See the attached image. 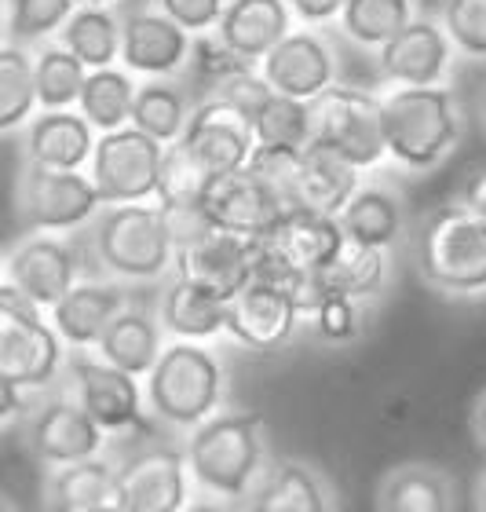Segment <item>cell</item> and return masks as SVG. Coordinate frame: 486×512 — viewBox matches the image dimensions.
Listing matches in <instances>:
<instances>
[{
    "mask_svg": "<svg viewBox=\"0 0 486 512\" xmlns=\"http://www.w3.org/2000/svg\"><path fill=\"white\" fill-rule=\"evenodd\" d=\"M362 187V172L333 154L322 143H307L304 161H300V194H296V209H315V213L340 216V209L351 202V194Z\"/></svg>",
    "mask_w": 486,
    "mask_h": 512,
    "instance_id": "29",
    "label": "cell"
},
{
    "mask_svg": "<svg viewBox=\"0 0 486 512\" xmlns=\"http://www.w3.org/2000/svg\"><path fill=\"white\" fill-rule=\"evenodd\" d=\"M99 209L103 198L88 172L44 169L22 161L15 180V213L26 235H74L96 220Z\"/></svg>",
    "mask_w": 486,
    "mask_h": 512,
    "instance_id": "6",
    "label": "cell"
},
{
    "mask_svg": "<svg viewBox=\"0 0 486 512\" xmlns=\"http://www.w3.org/2000/svg\"><path fill=\"white\" fill-rule=\"evenodd\" d=\"M300 161H304V147H267V143H256L249 161H245V169L256 172L278 194V202L286 205V209H296Z\"/></svg>",
    "mask_w": 486,
    "mask_h": 512,
    "instance_id": "43",
    "label": "cell"
},
{
    "mask_svg": "<svg viewBox=\"0 0 486 512\" xmlns=\"http://www.w3.org/2000/svg\"><path fill=\"white\" fill-rule=\"evenodd\" d=\"M293 30V11L286 0H227L220 15L216 37L231 48L238 59L260 66L271 48Z\"/></svg>",
    "mask_w": 486,
    "mask_h": 512,
    "instance_id": "25",
    "label": "cell"
},
{
    "mask_svg": "<svg viewBox=\"0 0 486 512\" xmlns=\"http://www.w3.org/2000/svg\"><path fill=\"white\" fill-rule=\"evenodd\" d=\"M117 465L103 454L85 461H70L48 472L41 505L44 512H88L92 505L114 502Z\"/></svg>",
    "mask_w": 486,
    "mask_h": 512,
    "instance_id": "31",
    "label": "cell"
},
{
    "mask_svg": "<svg viewBox=\"0 0 486 512\" xmlns=\"http://www.w3.org/2000/svg\"><path fill=\"white\" fill-rule=\"evenodd\" d=\"M183 454L201 491L220 502H242L271 461L264 417L256 410H220L187 432Z\"/></svg>",
    "mask_w": 486,
    "mask_h": 512,
    "instance_id": "3",
    "label": "cell"
},
{
    "mask_svg": "<svg viewBox=\"0 0 486 512\" xmlns=\"http://www.w3.org/2000/svg\"><path fill=\"white\" fill-rule=\"evenodd\" d=\"M183 512H227V505L220 502V498H201V502H187V509Z\"/></svg>",
    "mask_w": 486,
    "mask_h": 512,
    "instance_id": "52",
    "label": "cell"
},
{
    "mask_svg": "<svg viewBox=\"0 0 486 512\" xmlns=\"http://www.w3.org/2000/svg\"><path fill=\"white\" fill-rule=\"evenodd\" d=\"M326 293H344L355 300L381 297L388 286V249H370L344 238V246L322 271H315Z\"/></svg>",
    "mask_w": 486,
    "mask_h": 512,
    "instance_id": "34",
    "label": "cell"
},
{
    "mask_svg": "<svg viewBox=\"0 0 486 512\" xmlns=\"http://www.w3.org/2000/svg\"><path fill=\"white\" fill-rule=\"evenodd\" d=\"M81 4H99V8H117L121 0H81Z\"/></svg>",
    "mask_w": 486,
    "mask_h": 512,
    "instance_id": "57",
    "label": "cell"
},
{
    "mask_svg": "<svg viewBox=\"0 0 486 512\" xmlns=\"http://www.w3.org/2000/svg\"><path fill=\"white\" fill-rule=\"evenodd\" d=\"M476 512H486V476L479 480V487H476Z\"/></svg>",
    "mask_w": 486,
    "mask_h": 512,
    "instance_id": "55",
    "label": "cell"
},
{
    "mask_svg": "<svg viewBox=\"0 0 486 512\" xmlns=\"http://www.w3.org/2000/svg\"><path fill=\"white\" fill-rule=\"evenodd\" d=\"M476 118H479V132H483V136H486V88H483V96H479Z\"/></svg>",
    "mask_w": 486,
    "mask_h": 512,
    "instance_id": "53",
    "label": "cell"
},
{
    "mask_svg": "<svg viewBox=\"0 0 486 512\" xmlns=\"http://www.w3.org/2000/svg\"><path fill=\"white\" fill-rule=\"evenodd\" d=\"M446 37L472 63H486V0H439V15Z\"/></svg>",
    "mask_w": 486,
    "mask_h": 512,
    "instance_id": "42",
    "label": "cell"
},
{
    "mask_svg": "<svg viewBox=\"0 0 486 512\" xmlns=\"http://www.w3.org/2000/svg\"><path fill=\"white\" fill-rule=\"evenodd\" d=\"M245 66H253V63L238 59V55H234L231 48L216 37V33H201V37H194L191 63H187L183 74H191L194 85H201L205 88V96H209L220 81H227V77L238 74V70H245Z\"/></svg>",
    "mask_w": 486,
    "mask_h": 512,
    "instance_id": "45",
    "label": "cell"
},
{
    "mask_svg": "<svg viewBox=\"0 0 486 512\" xmlns=\"http://www.w3.org/2000/svg\"><path fill=\"white\" fill-rule=\"evenodd\" d=\"M227 395V370L220 355L201 341H172L143 377V399L158 425L191 432L220 414Z\"/></svg>",
    "mask_w": 486,
    "mask_h": 512,
    "instance_id": "4",
    "label": "cell"
},
{
    "mask_svg": "<svg viewBox=\"0 0 486 512\" xmlns=\"http://www.w3.org/2000/svg\"><path fill=\"white\" fill-rule=\"evenodd\" d=\"M454 59L457 48L446 37L443 22L432 15H417L388 44L377 48V74L395 88L446 85L454 74Z\"/></svg>",
    "mask_w": 486,
    "mask_h": 512,
    "instance_id": "13",
    "label": "cell"
},
{
    "mask_svg": "<svg viewBox=\"0 0 486 512\" xmlns=\"http://www.w3.org/2000/svg\"><path fill=\"white\" fill-rule=\"evenodd\" d=\"M417 275L443 297H486V220L446 202L417 231Z\"/></svg>",
    "mask_w": 486,
    "mask_h": 512,
    "instance_id": "5",
    "label": "cell"
},
{
    "mask_svg": "<svg viewBox=\"0 0 486 512\" xmlns=\"http://www.w3.org/2000/svg\"><path fill=\"white\" fill-rule=\"evenodd\" d=\"M0 512H11V505H8V498H4V494H0Z\"/></svg>",
    "mask_w": 486,
    "mask_h": 512,
    "instance_id": "58",
    "label": "cell"
},
{
    "mask_svg": "<svg viewBox=\"0 0 486 512\" xmlns=\"http://www.w3.org/2000/svg\"><path fill=\"white\" fill-rule=\"evenodd\" d=\"M158 322L172 341H212L227 333V300L201 289L191 278L176 275L158 297Z\"/></svg>",
    "mask_w": 486,
    "mask_h": 512,
    "instance_id": "26",
    "label": "cell"
},
{
    "mask_svg": "<svg viewBox=\"0 0 486 512\" xmlns=\"http://www.w3.org/2000/svg\"><path fill=\"white\" fill-rule=\"evenodd\" d=\"M0 282H4V275H0Z\"/></svg>",
    "mask_w": 486,
    "mask_h": 512,
    "instance_id": "59",
    "label": "cell"
},
{
    "mask_svg": "<svg viewBox=\"0 0 486 512\" xmlns=\"http://www.w3.org/2000/svg\"><path fill=\"white\" fill-rule=\"evenodd\" d=\"M63 381L66 395L103 428L106 436L147 432L150 421H154L147 410V399H143L139 377L117 370L99 355L92 359V355L77 352L74 359H66Z\"/></svg>",
    "mask_w": 486,
    "mask_h": 512,
    "instance_id": "8",
    "label": "cell"
},
{
    "mask_svg": "<svg viewBox=\"0 0 486 512\" xmlns=\"http://www.w3.org/2000/svg\"><path fill=\"white\" fill-rule=\"evenodd\" d=\"M139 77L128 74L125 66H103V70H88L77 110L96 132H114V128L132 125V103H136Z\"/></svg>",
    "mask_w": 486,
    "mask_h": 512,
    "instance_id": "35",
    "label": "cell"
},
{
    "mask_svg": "<svg viewBox=\"0 0 486 512\" xmlns=\"http://www.w3.org/2000/svg\"><path fill=\"white\" fill-rule=\"evenodd\" d=\"M472 436H476V443L486 450V392L476 399V406H472Z\"/></svg>",
    "mask_w": 486,
    "mask_h": 512,
    "instance_id": "51",
    "label": "cell"
},
{
    "mask_svg": "<svg viewBox=\"0 0 486 512\" xmlns=\"http://www.w3.org/2000/svg\"><path fill=\"white\" fill-rule=\"evenodd\" d=\"M253 136L267 147H307L315 139V110L304 99L271 92V99L253 118Z\"/></svg>",
    "mask_w": 486,
    "mask_h": 512,
    "instance_id": "40",
    "label": "cell"
},
{
    "mask_svg": "<svg viewBox=\"0 0 486 512\" xmlns=\"http://www.w3.org/2000/svg\"><path fill=\"white\" fill-rule=\"evenodd\" d=\"M180 143L194 154L201 169L216 176H227L234 169H245V161L253 154L256 136L253 121L238 114L234 107H227L223 99L205 96L201 103H194L191 121L183 128Z\"/></svg>",
    "mask_w": 486,
    "mask_h": 512,
    "instance_id": "16",
    "label": "cell"
},
{
    "mask_svg": "<svg viewBox=\"0 0 486 512\" xmlns=\"http://www.w3.org/2000/svg\"><path fill=\"white\" fill-rule=\"evenodd\" d=\"M212 176L201 169L194 154L183 147L180 139L165 147L161 154V172H158V198L154 202L165 213H180V209H201V198L209 191Z\"/></svg>",
    "mask_w": 486,
    "mask_h": 512,
    "instance_id": "39",
    "label": "cell"
},
{
    "mask_svg": "<svg viewBox=\"0 0 486 512\" xmlns=\"http://www.w3.org/2000/svg\"><path fill=\"white\" fill-rule=\"evenodd\" d=\"M264 242L286 256L293 267L315 275L344 246V227L337 216L315 213V209H286L282 220L271 227V235H264Z\"/></svg>",
    "mask_w": 486,
    "mask_h": 512,
    "instance_id": "27",
    "label": "cell"
},
{
    "mask_svg": "<svg viewBox=\"0 0 486 512\" xmlns=\"http://www.w3.org/2000/svg\"><path fill=\"white\" fill-rule=\"evenodd\" d=\"M26 414H30L26 417V447L48 469L103 454L106 432L66 392L44 399L37 410H26Z\"/></svg>",
    "mask_w": 486,
    "mask_h": 512,
    "instance_id": "15",
    "label": "cell"
},
{
    "mask_svg": "<svg viewBox=\"0 0 486 512\" xmlns=\"http://www.w3.org/2000/svg\"><path fill=\"white\" fill-rule=\"evenodd\" d=\"M0 275L33 308L52 311L85 278V249L63 235H26L0 260Z\"/></svg>",
    "mask_w": 486,
    "mask_h": 512,
    "instance_id": "11",
    "label": "cell"
},
{
    "mask_svg": "<svg viewBox=\"0 0 486 512\" xmlns=\"http://www.w3.org/2000/svg\"><path fill=\"white\" fill-rule=\"evenodd\" d=\"M457 205H465L468 213H476L486 220V169H476V172H468L465 183L457 187Z\"/></svg>",
    "mask_w": 486,
    "mask_h": 512,
    "instance_id": "50",
    "label": "cell"
},
{
    "mask_svg": "<svg viewBox=\"0 0 486 512\" xmlns=\"http://www.w3.org/2000/svg\"><path fill=\"white\" fill-rule=\"evenodd\" d=\"M245 512H337L326 476L307 461H267L249 494L242 498Z\"/></svg>",
    "mask_w": 486,
    "mask_h": 512,
    "instance_id": "23",
    "label": "cell"
},
{
    "mask_svg": "<svg viewBox=\"0 0 486 512\" xmlns=\"http://www.w3.org/2000/svg\"><path fill=\"white\" fill-rule=\"evenodd\" d=\"M253 256L256 238L231 235L220 227H205L198 238L176 249V275L191 278L201 289L216 293L220 300H231L238 289L253 282Z\"/></svg>",
    "mask_w": 486,
    "mask_h": 512,
    "instance_id": "19",
    "label": "cell"
},
{
    "mask_svg": "<svg viewBox=\"0 0 486 512\" xmlns=\"http://www.w3.org/2000/svg\"><path fill=\"white\" fill-rule=\"evenodd\" d=\"M114 502L125 512H183L191 502V469L183 447H143L117 465Z\"/></svg>",
    "mask_w": 486,
    "mask_h": 512,
    "instance_id": "12",
    "label": "cell"
},
{
    "mask_svg": "<svg viewBox=\"0 0 486 512\" xmlns=\"http://www.w3.org/2000/svg\"><path fill=\"white\" fill-rule=\"evenodd\" d=\"M26 410H30L26 388H22V384H15L11 377L0 374V428L11 425V421H19Z\"/></svg>",
    "mask_w": 486,
    "mask_h": 512,
    "instance_id": "49",
    "label": "cell"
},
{
    "mask_svg": "<svg viewBox=\"0 0 486 512\" xmlns=\"http://www.w3.org/2000/svg\"><path fill=\"white\" fill-rule=\"evenodd\" d=\"M66 370V344L41 308L0 282V374L26 392L52 388Z\"/></svg>",
    "mask_w": 486,
    "mask_h": 512,
    "instance_id": "7",
    "label": "cell"
},
{
    "mask_svg": "<svg viewBox=\"0 0 486 512\" xmlns=\"http://www.w3.org/2000/svg\"><path fill=\"white\" fill-rule=\"evenodd\" d=\"M194 99L176 77H143L132 103V125L158 143H176L191 121Z\"/></svg>",
    "mask_w": 486,
    "mask_h": 512,
    "instance_id": "33",
    "label": "cell"
},
{
    "mask_svg": "<svg viewBox=\"0 0 486 512\" xmlns=\"http://www.w3.org/2000/svg\"><path fill=\"white\" fill-rule=\"evenodd\" d=\"M337 220L344 227V238L370 249H391L406 231L402 198L381 183H362L359 191L351 194V202L340 209Z\"/></svg>",
    "mask_w": 486,
    "mask_h": 512,
    "instance_id": "30",
    "label": "cell"
},
{
    "mask_svg": "<svg viewBox=\"0 0 486 512\" xmlns=\"http://www.w3.org/2000/svg\"><path fill=\"white\" fill-rule=\"evenodd\" d=\"M373 505L377 512H457L454 472L432 461H402L381 476Z\"/></svg>",
    "mask_w": 486,
    "mask_h": 512,
    "instance_id": "24",
    "label": "cell"
},
{
    "mask_svg": "<svg viewBox=\"0 0 486 512\" xmlns=\"http://www.w3.org/2000/svg\"><path fill=\"white\" fill-rule=\"evenodd\" d=\"M304 311L286 289L267 286V282H249L227 300V333L234 341L253 348V352H275L296 333Z\"/></svg>",
    "mask_w": 486,
    "mask_h": 512,
    "instance_id": "20",
    "label": "cell"
},
{
    "mask_svg": "<svg viewBox=\"0 0 486 512\" xmlns=\"http://www.w3.org/2000/svg\"><path fill=\"white\" fill-rule=\"evenodd\" d=\"M271 92H275V88L264 81L260 66H245V70L231 74L227 81H220V85L212 88L209 96L223 99L227 107H234L238 114H245V118L253 121L256 114H260V107H264L267 99H271Z\"/></svg>",
    "mask_w": 486,
    "mask_h": 512,
    "instance_id": "46",
    "label": "cell"
},
{
    "mask_svg": "<svg viewBox=\"0 0 486 512\" xmlns=\"http://www.w3.org/2000/svg\"><path fill=\"white\" fill-rule=\"evenodd\" d=\"M132 304L128 286L117 278H81L52 311L48 322L55 326L59 341L74 352H92L103 330Z\"/></svg>",
    "mask_w": 486,
    "mask_h": 512,
    "instance_id": "21",
    "label": "cell"
},
{
    "mask_svg": "<svg viewBox=\"0 0 486 512\" xmlns=\"http://www.w3.org/2000/svg\"><path fill=\"white\" fill-rule=\"evenodd\" d=\"M311 319V330L322 337L326 344H348L355 341L366 326V315H362V300L344 297V293H326L318 300V308L307 315Z\"/></svg>",
    "mask_w": 486,
    "mask_h": 512,
    "instance_id": "44",
    "label": "cell"
},
{
    "mask_svg": "<svg viewBox=\"0 0 486 512\" xmlns=\"http://www.w3.org/2000/svg\"><path fill=\"white\" fill-rule=\"evenodd\" d=\"M85 260L117 282H158L176 267L169 216L158 202L103 205L85 227Z\"/></svg>",
    "mask_w": 486,
    "mask_h": 512,
    "instance_id": "1",
    "label": "cell"
},
{
    "mask_svg": "<svg viewBox=\"0 0 486 512\" xmlns=\"http://www.w3.org/2000/svg\"><path fill=\"white\" fill-rule=\"evenodd\" d=\"M289 11H293V19H300L304 26H329V22L340 19V11L348 0H286Z\"/></svg>",
    "mask_w": 486,
    "mask_h": 512,
    "instance_id": "48",
    "label": "cell"
},
{
    "mask_svg": "<svg viewBox=\"0 0 486 512\" xmlns=\"http://www.w3.org/2000/svg\"><path fill=\"white\" fill-rule=\"evenodd\" d=\"M0 44H8V8L0 0Z\"/></svg>",
    "mask_w": 486,
    "mask_h": 512,
    "instance_id": "54",
    "label": "cell"
},
{
    "mask_svg": "<svg viewBox=\"0 0 486 512\" xmlns=\"http://www.w3.org/2000/svg\"><path fill=\"white\" fill-rule=\"evenodd\" d=\"M311 110H315V143L351 161L359 172L377 169L388 158L381 96H373L366 88L333 85L318 99H311Z\"/></svg>",
    "mask_w": 486,
    "mask_h": 512,
    "instance_id": "9",
    "label": "cell"
},
{
    "mask_svg": "<svg viewBox=\"0 0 486 512\" xmlns=\"http://www.w3.org/2000/svg\"><path fill=\"white\" fill-rule=\"evenodd\" d=\"M194 37L154 4L121 15V66L136 77H180L191 63Z\"/></svg>",
    "mask_w": 486,
    "mask_h": 512,
    "instance_id": "14",
    "label": "cell"
},
{
    "mask_svg": "<svg viewBox=\"0 0 486 512\" xmlns=\"http://www.w3.org/2000/svg\"><path fill=\"white\" fill-rule=\"evenodd\" d=\"M161 154H165V143L150 139L136 125H125L114 132H99L85 172L96 183L103 205L154 202Z\"/></svg>",
    "mask_w": 486,
    "mask_h": 512,
    "instance_id": "10",
    "label": "cell"
},
{
    "mask_svg": "<svg viewBox=\"0 0 486 512\" xmlns=\"http://www.w3.org/2000/svg\"><path fill=\"white\" fill-rule=\"evenodd\" d=\"M96 128L81 110H37L22 132V161L44 169L85 172L96 150Z\"/></svg>",
    "mask_w": 486,
    "mask_h": 512,
    "instance_id": "22",
    "label": "cell"
},
{
    "mask_svg": "<svg viewBox=\"0 0 486 512\" xmlns=\"http://www.w3.org/2000/svg\"><path fill=\"white\" fill-rule=\"evenodd\" d=\"M81 0H4L8 8V41L22 48H37L55 41L63 22L74 15Z\"/></svg>",
    "mask_w": 486,
    "mask_h": 512,
    "instance_id": "41",
    "label": "cell"
},
{
    "mask_svg": "<svg viewBox=\"0 0 486 512\" xmlns=\"http://www.w3.org/2000/svg\"><path fill=\"white\" fill-rule=\"evenodd\" d=\"M150 4L165 11L172 22H180L191 37L216 30L223 8H227V0H150Z\"/></svg>",
    "mask_w": 486,
    "mask_h": 512,
    "instance_id": "47",
    "label": "cell"
},
{
    "mask_svg": "<svg viewBox=\"0 0 486 512\" xmlns=\"http://www.w3.org/2000/svg\"><path fill=\"white\" fill-rule=\"evenodd\" d=\"M55 41L70 48L88 70L117 66L121 63V15L117 8L77 4L74 15L63 22V30L55 33Z\"/></svg>",
    "mask_w": 486,
    "mask_h": 512,
    "instance_id": "32",
    "label": "cell"
},
{
    "mask_svg": "<svg viewBox=\"0 0 486 512\" xmlns=\"http://www.w3.org/2000/svg\"><path fill=\"white\" fill-rule=\"evenodd\" d=\"M88 512H125V509H121L117 502H103V505H92Z\"/></svg>",
    "mask_w": 486,
    "mask_h": 512,
    "instance_id": "56",
    "label": "cell"
},
{
    "mask_svg": "<svg viewBox=\"0 0 486 512\" xmlns=\"http://www.w3.org/2000/svg\"><path fill=\"white\" fill-rule=\"evenodd\" d=\"M381 125L388 158L406 172H435L465 136V114L450 85L391 88L381 96Z\"/></svg>",
    "mask_w": 486,
    "mask_h": 512,
    "instance_id": "2",
    "label": "cell"
},
{
    "mask_svg": "<svg viewBox=\"0 0 486 512\" xmlns=\"http://www.w3.org/2000/svg\"><path fill=\"white\" fill-rule=\"evenodd\" d=\"M37 114V92H33V52L22 44H0V136Z\"/></svg>",
    "mask_w": 486,
    "mask_h": 512,
    "instance_id": "38",
    "label": "cell"
},
{
    "mask_svg": "<svg viewBox=\"0 0 486 512\" xmlns=\"http://www.w3.org/2000/svg\"><path fill=\"white\" fill-rule=\"evenodd\" d=\"M85 77H88V66L59 41H44L33 48L37 110H77Z\"/></svg>",
    "mask_w": 486,
    "mask_h": 512,
    "instance_id": "36",
    "label": "cell"
},
{
    "mask_svg": "<svg viewBox=\"0 0 486 512\" xmlns=\"http://www.w3.org/2000/svg\"><path fill=\"white\" fill-rule=\"evenodd\" d=\"M161 348H165V330H161L158 315L147 308L128 304V308L106 326L92 352H96L99 359H106L110 366H117V370H125V374L143 381V377L150 374V366L158 363Z\"/></svg>",
    "mask_w": 486,
    "mask_h": 512,
    "instance_id": "28",
    "label": "cell"
},
{
    "mask_svg": "<svg viewBox=\"0 0 486 512\" xmlns=\"http://www.w3.org/2000/svg\"><path fill=\"white\" fill-rule=\"evenodd\" d=\"M201 213L220 231L242 238H264L282 220L286 205L278 202V194L256 172L234 169L209 183V191L201 198Z\"/></svg>",
    "mask_w": 486,
    "mask_h": 512,
    "instance_id": "18",
    "label": "cell"
},
{
    "mask_svg": "<svg viewBox=\"0 0 486 512\" xmlns=\"http://www.w3.org/2000/svg\"><path fill=\"white\" fill-rule=\"evenodd\" d=\"M417 4L421 0H348L337 19V30L351 44L377 52L406 22L417 19Z\"/></svg>",
    "mask_w": 486,
    "mask_h": 512,
    "instance_id": "37",
    "label": "cell"
},
{
    "mask_svg": "<svg viewBox=\"0 0 486 512\" xmlns=\"http://www.w3.org/2000/svg\"><path fill=\"white\" fill-rule=\"evenodd\" d=\"M260 74L275 92L293 99H318L326 88L337 85V52L329 48L322 33L311 26L304 30H289L271 52L260 59Z\"/></svg>",
    "mask_w": 486,
    "mask_h": 512,
    "instance_id": "17",
    "label": "cell"
}]
</instances>
